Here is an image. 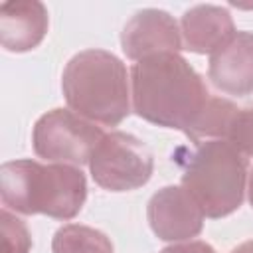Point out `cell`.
I'll list each match as a JSON object with an SVG mask.
<instances>
[{
  "label": "cell",
  "instance_id": "6",
  "mask_svg": "<svg viewBox=\"0 0 253 253\" xmlns=\"http://www.w3.org/2000/svg\"><path fill=\"white\" fill-rule=\"evenodd\" d=\"M93 180L111 192H128L144 186L154 168L150 148L136 136L113 130L101 138L89 160Z\"/></svg>",
  "mask_w": 253,
  "mask_h": 253
},
{
  "label": "cell",
  "instance_id": "5",
  "mask_svg": "<svg viewBox=\"0 0 253 253\" xmlns=\"http://www.w3.org/2000/svg\"><path fill=\"white\" fill-rule=\"evenodd\" d=\"M105 136L103 128L69 109H53L34 125V152L40 158L81 166L89 164L93 150Z\"/></svg>",
  "mask_w": 253,
  "mask_h": 253
},
{
  "label": "cell",
  "instance_id": "14",
  "mask_svg": "<svg viewBox=\"0 0 253 253\" xmlns=\"http://www.w3.org/2000/svg\"><path fill=\"white\" fill-rule=\"evenodd\" d=\"M223 140H227L243 156H253V105L235 109Z\"/></svg>",
  "mask_w": 253,
  "mask_h": 253
},
{
  "label": "cell",
  "instance_id": "11",
  "mask_svg": "<svg viewBox=\"0 0 253 253\" xmlns=\"http://www.w3.org/2000/svg\"><path fill=\"white\" fill-rule=\"evenodd\" d=\"M180 32L190 51L210 55L237 34L229 12L211 4H200L186 10L180 22Z\"/></svg>",
  "mask_w": 253,
  "mask_h": 253
},
{
  "label": "cell",
  "instance_id": "8",
  "mask_svg": "<svg viewBox=\"0 0 253 253\" xmlns=\"http://www.w3.org/2000/svg\"><path fill=\"white\" fill-rule=\"evenodd\" d=\"M148 223L164 241H182L196 237L204 225V211L194 198L180 186L158 190L148 202Z\"/></svg>",
  "mask_w": 253,
  "mask_h": 253
},
{
  "label": "cell",
  "instance_id": "15",
  "mask_svg": "<svg viewBox=\"0 0 253 253\" xmlns=\"http://www.w3.org/2000/svg\"><path fill=\"white\" fill-rule=\"evenodd\" d=\"M0 253H30L32 237L26 223L6 208L0 213Z\"/></svg>",
  "mask_w": 253,
  "mask_h": 253
},
{
  "label": "cell",
  "instance_id": "17",
  "mask_svg": "<svg viewBox=\"0 0 253 253\" xmlns=\"http://www.w3.org/2000/svg\"><path fill=\"white\" fill-rule=\"evenodd\" d=\"M231 253H253V239L251 241H245L241 245H237L235 249H231Z\"/></svg>",
  "mask_w": 253,
  "mask_h": 253
},
{
  "label": "cell",
  "instance_id": "7",
  "mask_svg": "<svg viewBox=\"0 0 253 253\" xmlns=\"http://www.w3.org/2000/svg\"><path fill=\"white\" fill-rule=\"evenodd\" d=\"M121 45L126 57L134 61L156 53H178L182 47V32L168 12L146 8L125 24Z\"/></svg>",
  "mask_w": 253,
  "mask_h": 253
},
{
  "label": "cell",
  "instance_id": "4",
  "mask_svg": "<svg viewBox=\"0 0 253 253\" xmlns=\"http://www.w3.org/2000/svg\"><path fill=\"white\" fill-rule=\"evenodd\" d=\"M180 164L182 188L206 217H223L241 206L247 186V156L227 140L198 142Z\"/></svg>",
  "mask_w": 253,
  "mask_h": 253
},
{
  "label": "cell",
  "instance_id": "1",
  "mask_svg": "<svg viewBox=\"0 0 253 253\" xmlns=\"http://www.w3.org/2000/svg\"><path fill=\"white\" fill-rule=\"evenodd\" d=\"M210 97L202 75L178 53H156L130 69L132 109L158 126L188 132Z\"/></svg>",
  "mask_w": 253,
  "mask_h": 253
},
{
  "label": "cell",
  "instance_id": "3",
  "mask_svg": "<svg viewBox=\"0 0 253 253\" xmlns=\"http://www.w3.org/2000/svg\"><path fill=\"white\" fill-rule=\"evenodd\" d=\"M61 89L69 109L95 125L117 126L130 113V77L111 51L75 53L63 69Z\"/></svg>",
  "mask_w": 253,
  "mask_h": 253
},
{
  "label": "cell",
  "instance_id": "2",
  "mask_svg": "<svg viewBox=\"0 0 253 253\" xmlns=\"http://www.w3.org/2000/svg\"><path fill=\"white\" fill-rule=\"evenodd\" d=\"M0 198L6 210L55 219L75 217L87 198V180L71 164L10 160L0 166Z\"/></svg>",
  "mask_w": 253,
  "mask_h": 253
},
{
  "label": "cell",
  "instance_id": "18",
  "mask_svg": "<svg viewBox=\"0 0 253 253\" xmlns=\"http://www.w3.org/2000/svg\"><path fill=\"white\" fill-rule=\"evenodd\" d=\"M247 192H249V202L253 208V170L249 172V180H247Z\"/></svg>",
  "mask_w": 253,
  "mask_h": 253
},
{
  "label": "cell",
  "instance_id": "13",
  "mask_svg": "<svg viewBox=\"0 0 253 253\" xmlns=\"http://www.w3.org/2000/svg\"><path fill=\"white\" fill-rule=\"evenodd\" d=\"M237 105H233L229 99L223 97H210V101L206 103L204 111L200 113V117L196 119V123L192 125V128L186 132V136L194 142H200L202 138H221L225 136L227 125L231 121V115L235 113Z\"/></svg>",
  "mask_w": 253,
  "mask_h": 253
},
{
  "label": "cell",
  "instance_id": "12",
  "mask_svg": "<svg viewBox=\"0 0 253 253\" xmlns=\"http://www.w3.org/2000/svg\"><path fill=\"white\" fill-rule=\"evenodd\" d=\"M53 253H113L111 239L89 225L67 223L59 227L51 241Z\"/></svg>",
  "mask_w": 253,
  "mask_h": 253
},
{
  "label": "cell",
  "instance_id": "9",
  "mask_svg": "<svg viewBox=\"0 0 253 253\" xmlns=\"http://www.w3.org/2000/svg\"><path fill=\"white\" fill-rule=\"evenodd\" d=\"M208 77L227 95L253 93V32H237L210 55Z\"/></svg>",
  "mask_w": 253,
  "mask_h": 253
},
{
  "label": "cell",
  "instance_id": "10",
  "mask_svg": "<svg viewBox=\"0 0 253 253\" xmlns=\"http://www.w3.org/2000/svg\"><path fill=\"white\" fill-rule=\"evenodd\" d=\"M47 32V10L38 0L0 4V42L8 51L34 49Z\"/></svg>",
  "mask_w": 253,
  "mask_h": 253
},
{
  "label": "cell",
  "instance_id": "16",
  "mask_svg": "<svg viewBox=\"0 0 253 253\" xmlns=\"http://www.w3.org/2000/svg\"><path fill=\"white\" fill-rule=\"evenodd\" d=\"M160 253H215L211 245L204 241H186V243H174Z\"/></svg>",
  "mask_w": 253,
  "mask_h": 253
}]
</instances>
